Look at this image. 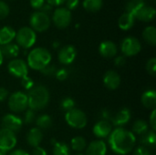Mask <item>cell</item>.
Returning a JSON list of instances; mask_svg holds the SVG:
<instances>
[{"label":"cell","mask_w":156,"mask_h":155,"mask_svg":"<svg viewBox=\"0 0 156 155\" xmlns=\"http://www.w3.org/2000/svg\"><path fill=\"white\" fill-rule=\"evenodd\" d=\"M136 136L124 128H115L108 137V144L111 150L119 155L130 153L135 146Z\"/></svg>","instance_id":"obj_1"},{"label":"cell","mask_w":156,"mask_h":155,"mask_svg":"<svg viewBox=\"0 0 156 155\" xmlns=\"http://www.w3.org/2000/svg\"><path fill=\"white\" fill-rule=\"evenodd\" d=\"M27 104L28 109L36 111L45 109L49 102V92L48 90L43 85L34 86L30 90H28Z\"/></svg>","instance_id":"obj_2"},{"label":"cell","mask_w":156,"mask_h":155,"mask_svg":"<svg viewBox=\"0 0 156 155\" xmlns=\"http://www.w3.org/2000/svg\"><path fill=\"white\" fill-rule=\"evenodd\" d=\"M52 59L51 53L45 48H35L29 51L27 58V67L34 70H42L50 64Z\"/></svg>","instance_id":"obj_3"},{"label":"cell","mask_w":156,"mask_h":155,"mask_svg":"<svg viewBox=\"0 0 156 155\" xmlns=\"http://www.w3.org/2000/svg\"><path fill=\"white\" fill-rule=\"evenodd\" d=\"M15 39L19 48L27 49L35 45L37 41V34L30 26H23L16 33Z\"/></svg>","instance_id":"obj_4"},{"label":"cell","mask_w":156,"mask_h":155,"mask_svg":"<svg viewBox=\"0 0 156 155\" xmlns=\"http://www.w3.org/2000/svg\"><path fill=\"white\" fill-rule=\"evenodd\" d=\"M65 121L69 127L77 130L85 128L88 123L86 114L77 108H74L65 113Z\"/></svg>","instance_id":"obj_5"},{"label":"cell","mask_w":156,"mask_h":155,"mask_svg":"<svg viewBox=\"0 0 156 155\" xmlns=\"http://www.w3.org/2000/svg\"><path fill=\"white\" fill-rule=\"evenodd\" d=\"M50 17L48 15L37 10L31 14L29 17L30 27L35 32H44L50 26Z\"/></svg>","instance_id":"obj_6"},{"label":"cell","mask_w":156,"mask_h":155,"mask_svg":"<svg viewBox=\"0 0 156 155\" xmlns=\"http://www.w3.org/2000/svg\"><path fill=\"white\" fill-rule=\"evenodd\" d=\"M8 108L14 113L25 111L28 108L27 96L22 91H16L8 98Z\"/></svg>","instance_id":"obj_7"},{"label":"cell","mask_w":156,"mask_h":155,"mask_svg":"<svg viewBox=\"0 0 156 155\" xmlns=\"http://www.w3.org/2000/svg\"><path fill=\"white\" fill-rule=\"evenodd\" d=\"M72 20L71 12L66 7L59 6L56 8L52 15V22L58 28L63 29L69 26Z\"/></svg>","instance_id":"obj_8"},{"label":"cell","mask_w":156,"mask_h":155,"mask_svg":"<svg viewBox=\"0 0 156 155\" xmlns=\"http://www.w3.org/2000/svg\"><path fill=\"white\" fill-rule=\"evenodd\" d=\"M142 50V44L140 40L134 37H127L121 43V51L122 56L133 57L139 54Z\"/></svg>","instance_id":"obj_9"},{"label":"cell","mask_w":156,"mask_h":155,"mask_svg":"<svg viewBox=\"0 0 156 155\" xmlns=\"http://www.w3.org/2000/svg\"><path fill=\"white\" fill-rule=\"evenodd\" d=\"M8 72L18 79H22L28 74V67L25 60L21 58H14L11 59L7 65Z\"/></svg>","instance_id":"obj_10"},{"label":"cell","mask_w":156,"mask_h":155,"mask_svg":"<svg viewBox=\"0 0 156 155\" xmlns=\"http://www.w3.org/2000/svg\"><path fill=\"white\" fill-rule=\"evenodd\" d=\"M17 143L16 133L5 128L0 129V150L7 153L13 150Z\"/></svg>","instance_id":"obj_11"},{"label":"cell","mask_w":156,"mask_h":155,"mask_svg":"<svg viewBox=\"0 0 156 155\" xmlns=\"http://www.w3.org/2000/svg\"><path fill=\"white\" fill-rule=\"evenodd\" d=\"M23 121L22 119L16 115L15 113H8L5 114L2 118V128L9 130L14 133L18 132L23 127Z\"/></svg>","instance_id":"obj_12"},{"label":"cell","mask_w":156,"mask_h":155,"mask_svg":"<svg viewBox=\"0 0 156 155\" xmlns=\"http://www.w3.org/2000/svg\"><path fill=\"white\" fill-rule=\"evenodd\" d=\"M77 57V49L72 45H66L62 47L58 54V58L60 64L64 66L70 65Z\"/></svg>","instance_id":"obj_13"},{"label":"cell","mask_w":156,"mask_h":155,"mask_svg":"<svg viewBox=\"0 0 156 155\" xmlns=\"http://www.w3.org/2000/svg\"><path fill=\"white\" fill-rule=\"evenodd\" d=\"M92 132L95 137H97L100 140H102L110 136L111 132H112V125L110 122L100 120L94 124Z\"/></svg>","instance_id":"obj_14"},{"label":"cell","mask_w":156,"mask_h":155,"mask_svg":"<svg viewBox=\"0 0 156 155\" xmlns=\"http://www.w3.org/2000/svg\"><path fill=\"white\" fill-rule=\"evenodd\" d=\"M132 113L128 108H122L118 112L113 114V117L111 121L112 126L116 128H123L131 120Z\"/></svg>","instance_id":"obj_15"},{"label":"cell","mask_w":156,"mask_h":155,"mask_svg":"<svg viewBox=\"0 0 156 155\" xmlns=\"http://www.w3.org/2000/svg\"><path fill=\"white\" fill-rule=\"evenodd\" d=\"M103 84L110 90H117L121 85V77L115 70H108L103 76Z\"/></svg>","instance_id":"obj_16"},{"label":"cell","mask_w":156,"mask_h":155,"mask_svg":"<svg viewBox=\"0 0 156 155\" xmlns=\"http://www.w3.org/2000/svg\"><path fill=\"white\" fill-rule=\"evenodd\" d=\"M99 53L105 58H112L118 53V48L116 44L111 40L102 41L99 46Z\"/></svg>","instance_id":"obj_17"},{"label":"cell","mask_w":156,"mask_h":155,"mask_svg":"<svg viewBox=\"0 0 156 155\" xmlns=\"http://www.w3.org/2000/svg\"><path fill=\"white\" fill-rule=\"evenodd\" d=\"M85 155H106L107 144L102 140H94L86 147Z\"/></svg>","instance_id":"obj_18"},{"label":"cell","mask_w":156,"mask_h":155,"mask_svg":"<svg viewBox=\"0 0 156 155\" xmlns=\"http://www.w3.org/2000/svg\"><path fill=\"white\" fill-rule=\"evenodd\" d=\"M43 140V133L40 129L37 127H34L30 129L27 134V143L29 146L35 148L39 146Z\"/></svg>","instance_id":"obj_19"},{"label":"cell","mask_w":156,"mask_h":155,"mask_svg":"<svg viewBox=\"0 0 156 155\" xmlns=\"http://www.w3.org/2000/svg\"><path fill=\"white\" fill-rule=\"evenodd\" d=\"M155 14L156 11L154 7L148 6L145 5L134 15V17L135 19H138L143 22H150L154 19Z\"/></svg>","instance_id":"obj_20"},{"label":"cell","mask_w":156,"mask_h":155,"mask_svg":"<svg viewBox=\"0 0 156 155\" xmlns=\"http://www.w3.org/2000/svg\"><path fill=\"white\" fill-rule=\"evenodd\" d=\"M142 104L144 108L149 110L155 109L156 106V91L154 90H145L141 97Z\"/></svg>","instance_id":"obj_21"},{"label":"cell","mask_w":156,"mask_h":155,"mask_svg":"<svg viewBox=\"0 0 156 155\" xmlns=\"http://www.w3.org/2000/svg\"><path fill=\"white\" fill-rule=\"evenodd\" d=\"M16 30L8 26H3L0 28V46H5L12 41L16 37Z\"/></svg>","instance_id":"obj_22"},{"label":"cell","mask_w":156,"mask_h":155,"mask_svg":"<svg viewBox=\"0 0 156 155\" xmlns=\"http://www.w3.org/2000/svg\"><path fill=\"white\" fill-rule=\"evenodd\" d=\"M134 24H135V17L128 12L123 13L118 20V26L123 31L130 30L134 26Z\"/></svg>","instance_id":"obj_23"},{"label":"cell","mask_w":156,"mask_h":155,"mask_svg":"<svg viewBox=\"0 0 156 155\" xmlns=\"http://www.w3.org/2000/svg\"><path fill=\"white\" fill-rule=\"evenodd\" d=\"M1 51L4 58L14 59L16 58V57L19 54V47L15 43H9L7 45L2 46Z\"/></svg>","instance_id":"obj_24"},{"label":"cell","mask_w":156,"mask_h":155,"mask_svg":"<svg viewBox=\"0 0 156 155\" xmlns=\"http://www.w3.org/2000/svg\"><path fill=\"white\" fill-rule=\"evenodd\" d=\"M140 143H142V146L146 147L147 149H154L156 145V134L155 132L153 130L148 131L145 134H144L141 137Z\"/></svg>","instance_id":"obj_25"},{"label":"cell","mask_w":156,"mask_h":155,"mask_svg":"<svg viewBox=\"0 0 156 155\" xmlns=\"http://www.w3.org/2000/svg\"><path fill=\"white\" fill-rule=\"evenodd\" d=\"M143 38L144 40L151 45L155 46L156 45V28L154 26H146L143 31Z\"/></svg>","instance_id":"obj_26"},{"label":"cell","mask_w":156,"mask_h":155,"mask_svg":"<svg viewBox=\"0 0 156 155\" xmlns=\"http://www.w3.org/2000/svg\"><path fill=\"white\" fill-rule=\"evenodd\" d=\"M149 131V124L144 120H136L133 125L132 132L135 135L143 136Z\"/></svg>","instance_id":"obj_27"},{"label":"cell","mask_w":156,"mask_h":155,"mask_svg":"<svg viewBox=\"0 0 156 155\" xmlns=\"http://www.w3.org/2000/svg\"><path fill=\"white\" fill-rule=\"evenodd\" d=\"M52 123H53L52 118L48 114H41L36 118V124L37 128L40 130L49 129L52 126Z\"/></svg>","instance_id":"obj_28"},{"label":"cell","mask_w":156,"mask_h":155,"mask_svg":"<svg viewBox=\"0 0 156 155\" xmlns=\"http://www.w3.org/2000/svg\"><path fill=\"white\" fill-rule=\"evenodd\" d=\"M70 147L73 151L81 153L87 147V143H86L85 138H83L81 136H76V137L72 138V140L70 142Z\"/></svg>","instance_id":"obj_29"},{"label":"cell","mask_w":156,"mask_h":155,"mask_svg":"<svg viewBox=\"0 0 156 155\" xmlns=\"http://www.w3.org/2000/svg\"><path fill=\"white\" fill-rule=\"evenodd\" d=\"M102 4H103L102 0H84L83 7L88 12L95 13L101 8Z\"/></svg>","instance_id":"obj_30"},{"label":"cell","mask_w":156,"mask_h":155,"mask_svg":"<svg viewBox=\"0 0 156 155\" xmlns=\"http://www.w3.org/2000/svg\"><path fill=\"white\" fill-rule=\"evenodd\" d=\"M145 5V3L144 0H130L127 4H126V12L132 14L133 16L134 15L144 6Z\"/></svg>","instance_id":"obj_31"},{"label":"cell","mask_w":156,"mask_h":155,"mask_svg":"<svg viewBox=\"0 0 156 155\" xmlns=\"http://www.w3.org/2000/svg\"><path fill=\"white\" fill-rule=\"evenodd\" d=\"M53 155H70L69 145L62 142H56L53 144Z\"/></svg>","instance_id":"obj_32"},{"label":"cell","mask_w":156,"mask_h":155,"mask_svg":"<svg viewBox=\"0 0 156 155\" xmlns=\"http://www.w3.org/2000/svg\"><path fill=\"white\" fill-rule=\"evenodd\" d=\"M75 108V101L70 97H66L60 101V109L64 111H69Z\"/></svg>","instance_id":"obj_33"},{"label":"cell","mask_w":156,"mask_h":155,"mask_svg":"<svg viewBox=\"0 0 156 155\" xmlns=\"http://www.w3.org/2000/svg\"><path fill=\"white\" fill-rule=\"evenodd\" d=\"M23 122H25L26 124H31L34 121H36V113L34 111L27 109L25 111L24 113V119H22Z\"/></svg>","instance_id":"obj_34"},{"label":"cell","mask_w":156,"mask_h":155,"mask_svg":"<svg viewBox=\"0 0 156 155\" xmlns=\"http://www.w3.org/2000/svg\"><path fill=\"white\" fill-rule=\"evenodd\" d=\"M145 68H146L147 72H148L151 76L154 77L156 73V58H151L146 62V66H145Z\"/></svg>","instance_id":"obj_35"},{"label":"cell","mask_w":156,"mask_h":155,"mask_svg":"<svg viewBox=\"0 0 156 155\" xmlns=\"http://www.w3.org/2000/svg\"><path fill=\"white\" fill-rule=\"evenodd\" d=\"M10 13L9 5L3 0H0V19L5 18Z\"/></svg>","instance_id":"obj_36"},{"label":"cell","mask_w":156,"mask_h":155,"mask_svg":"<svg viewBox=\"0 0 156 155\" xmlns=\"http://www.w3.org/2000/svg\"><path fill=\"white\" fill-rule=\"evenodd\" d=\"M41 73L44 75V76H48V77H50V76H54L56 74V71H57V68L55 65L53 64H48L47 67H45L42 70H40Z\"/></svg>","instance_id":"obj_37"},{"label":"cell","mask_w":156,"mask_h":155,"mask_svg":"<svg viewBox=\"0 0 156 155\" xmlns=\"http://www.w3.org/2000/svg\"><path fill=\"white\" fill-rule=\"evenodd\" d=\"M55 77H56V79L58 80L64 81L69 77V71H68L67 69H57L56 74H55Z\"/></svg>","instance_id":"obj_38"},{"label":"cell","mask_w":156,"mask_h":155,"mask_svg":"<svg viewBox=\"0 0 156 155\" xmlns=\"http://www.w3.org/2000/svg\"><path fill=\"white\" fill-rule=\"evenodd\" d=\"M21 85L25 90H30L35 86L33 79L31 78H29L28 76H26L21 79Z\"/></svg>","instance_id":"obj_39"},{"label":"cell","mask_w":156,"mask_h":155,"mask_svg":"<svg viewBox=\"0 0 156 155\" xmlns=\"http://www.w3.org/2000/svg\"><path fill=\"white\" fill-rule=\"evenodd\" d=\"M100 120L101 121H106V122H110L112 121V117H113V113H112V111L110 110H107V109H103L101 111L100 114Z\"/></svg>","instance_id":"obj_40"},{"label":"cell","mask_w":156,"mask_h":155,"mask_svg":"<svg viewBox=\"0 0 156 155\" xmlns=\"http://www.w3.org/2000/svg\"><path fill=\"white\" fill-rule=\"evenodd\" d=\"M133 155H151V152L144 146H139L134 150Z\"/></svg>","instance_id":"obj_41"},{"label":"cell","mask_w":156,"mask_h":155,"mask_svg":"<svg viewBox=\"0 0 156 155\" xmlns=\"http://www.w3.org/2000/svg\"><path fill=\"white\" fill-rule=\"evenodd\" d=\"M66 8L70 10H74L78 7L80 4V0H66Z\"/></svg>","instance_id":"obj_42"},{"label":"cell","mask_w":156,"mask_h":155,"mask_svg":"<svg viewBox=\"0 0 156 155\" xmlns=\"http://www.w3.org/2000/svg\"><path fill=\"white\" fill-rule=\"evenodd\" d=\"M149 124L152 128L153 131H156V110L154 109L152 111V113L150 115V118H149Z\"/></svg>","instance_id":"obj_43"},{"label":"cell","mask_w":156,"mask_h":155,"mask_svg":"<svg viewBox=\"0 0 156 155\" xmlns=\"http://www.w3.org/2000/svg\"><path fill=\"white\" fill-rule=\"evenodd\" d=\"M126 64V58L124 56H117L114 58V65L118 68H122Z\"/></svg>","instance_id":"obj_44"},{"label":"cell","mask_w":156,"mask_h":155,"mask_svg":"<svg viewBox=\"0 0 156 155\" xmlns=\"http://www.w3.org/2000/svg\"><path fill=\"white\" fill-rule=\"evenodd\" d=\"M45 0H30V5L32 8H34L35 10H40V8L43 6V5L45 4Z\"/></svg>","instance_id":"obj_45"},{"label":"cell","mask_w":156,"mask_h":155,"mask_svg":"<svg viewBox=\"0 0 156 155\" xmlns=\"http://www.w3.org/2000/svg\"><path fill=\"white\" fill-rule=\"evenodd\" d=\"M30 155H48L46 150L40 146H37V147H35L33 148V151H32V154Z\"/></svg>","instance_id":"obj_46"},{"label":"cell","mask_w":156,"mask_h":155,"mask_svg":"<svg viewBox=\"0 0 156 155\" xmlns=\"http://www.w3.org/2000/svg\"><path fill=\"white\" fill-rule=\"evenodd\" d=\"M52 9H53V6H52V5H50L48 4V3H45V4L43 5V6L40 8L39 11H41V12H43V13H45V14H47V15L49 16V14L52 12Z\"/></svg>","instance_id":"obj_47"},{"label":"cell","mask_w":156,"mask_h":155,"mask_svg":"<svg viewBox=\"0 0 156 155\" xmlns=\"http://www.w3.org/2000/svg\"><path fill=\"white\" fill-rule=\"evenodd\" d=\"M45 2H47L52 6H59L63 5L66 2V0H45Z\"/></svg>","instance_id":"obj_48"},{"label":"cell","mask_w":156,"mask_h":155,"mask_svg":"<svg viewBox=\"0 0 156 155\" xmlns=\"http://www.w3.org/2000/svg\"><path fill=\"white\" fill-rule=\"evenodd\" d=\"M8 97V91L6 89L0 87V102L4 101Z\"/></svg>","instance_id":"obj_49"},{"label":"cell","mask_w":156,"mask_h":155,"mask_svg":"<svg viewBox=\"0 0 156 155\" xmlns=\"http://www.w3.org/2000/svg\"><path fill=\"white\" fill-rule=\"evenodd\" d=\"M9 155H30L27 152L24 151V150H21V149H17V150H15L13 152L10 153Z\"/></svg>","instance_id":"obj_50"},{"label":"cell","mask_w":156,"mask_h":155,"mask_svg":"<svg viewBox=\"0 0 156 155\" xmlns=\"http://www.w3.org/2000/svg\"><path fill=\"white\" fill-rule=\"evenodd\" d=\"M52 47H53L54 48H58L59 47V42H58V41H54L53 44H52Z\"/></svg>","instance_id":"obj_51"},{"label":"cell","mask_w":156,"mask_h":155,"mask_svg":"<svg viewBox=\"0 0 156 155\" xmlns=\"http://www.w3.org/2000/svg\"><path fill=\"white\" fill-rule=\"evenodd\" d=\"M3 60H4V57H3V54H2V51H1V47H0V66L3 63Z\"/></svg>","instance_id":"obj_52"},{"label":"cell","mask_w":156,"mask_h":155,"mask_svg":"<svg viewBox=\"0 0 156 155\" xmlns=\"http://www.w3.org/2000/svg\"><path fill=\"white\" fill-rule=\"evenodd\" d=\"M0 155H6V153H5V152L0 150Z\"/></svg>","instance_id":"obj_53"},{"label":"cell","mask_w":156,"mask_h":155,"mask_svg":"<svg viewBox=\"0 0 156 155\" xmlns=\"http://www.w3.org/2000/svg\"><path fill=\"white\" fill-rule=\"evenodd\" d=\"M76 155H85L84 153H77Z\"/></svg>","instance_id":"obj_54"},{"label":"cell","mask_w":156,"mask_h":155,"mask_svg":"<svg viewBox=\"0 0 156 155\" xmlns=\"http://www.w3.org/2000/svg\"><path fill=\"white\" fill-rule=\"evenodd\" d=\"M9 1H14V0H9Z\"/></svg>","instance_id":"obj_55"}]
</instances>
